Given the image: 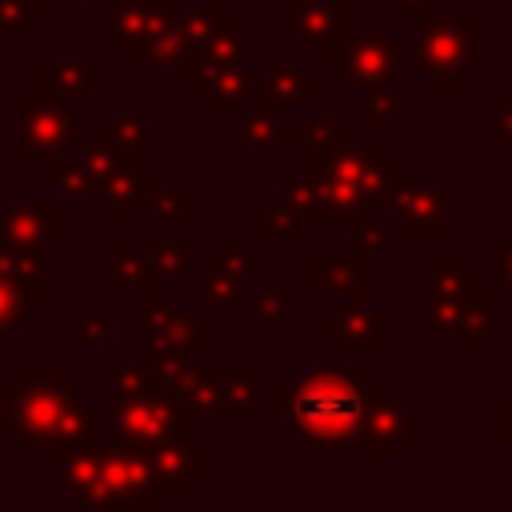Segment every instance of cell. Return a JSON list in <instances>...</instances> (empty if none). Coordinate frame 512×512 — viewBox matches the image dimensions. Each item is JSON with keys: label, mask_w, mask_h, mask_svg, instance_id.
Listing matches in <instances>:
<instances>
[{"label": "cell", "mask_w": 512, "mask_h": 512, "mask_svg": "<svg viewBox=\"0 0 512 512\" xmlns=\"http://www.w3.org/2000/svg\"><path fill=\"white\" fill-rule=\"evenodd\" d=\"M24 160L28 164H56L64 148L76 144V120L44 100V96H28L24 100Z\"/></svg>", "instance_id": "cell-6"}, {"label": "cell", "mask_w": 512, "mask_h": 512, "mask_svg": "<svg viewBox=\"0 0 512 512\" xmlns=\"http://www.w3.org/2000/svg\"><path fill=\"white\" fill-rule=\"evenodd\" d=\"M412 240H436L440 236V216H408V228H404Z\"/></svg>", "instance_id": "cell-45"}, {"label": "cell", "mask_w": 512, "mask_h": 512, "mask_svg": "<svg viewBox=\"0 0 512 512\" xmlns=\"http://www.w3.org/2000/svg\"><path fill=\"white\" fill-rule=\"evenodd\" d=\"M348 20H352V8L348 4H328V8H316V4H296L292 12V24L304 40H324V36H344L348 32Z\"/></svg>", "instance_id": "cell-14"}, {"label": "cell", "mask_w": 512, "mask_h": 512, "mask_svg": "<svg viewBox=\"0 0 512 512\" xmlns=\"http://www.w3.org/2000/svg\"><path fill=\"white\" fill-rule=\"evenodd\" d=\"M152 380H156V376H152V372H144V368H124V372H116V396H120V400L144 396Z\"/></svg>", "instance_id": "cell-39"}, {"label": "cell", "mask_w": 512, "mask_h": 512, "mask_svg": "<svg viewBox=\"0 0 512 512\" xmlns=\"http://www.w3.org/2000/svg\"><path fill=\"white\" fill-rule=\"evenodd\" d=\"M4 404L8 408L0 416V428L8 436H20V444H24L28 456L64 452L72 444L92 440V432H96L92 412L48 368H28L24 372V384L12 388L4 396Z\"/></svg>", "instance_id": "cell-2"}, {"label": "cell", "mask_w": 512, "mask_h": 512, "mask_svg": "<svg viewBox=\"0 0 512 512\" xmlns=\"http://www.w3.org/2000/svg\"><path fill=\"white\" fill-rule=\"evenodd\" d=\"M148 192H152V172L144 164H120L108 180V196H116V216L120 220H128L132 208L140 200H148Z\"/></svg>", "instance_id": "cell-16"}, {"label": "cell", "mask_w": 512, "mask_h": 512, "mask_svg": "<svg viewBox=\"0 0 512 512\" xmlns=\"http://www.w3.org/2000/svg\"><path fill=\"white\" fill-rule=\"evenodd\" d=\"M328 340L336 348H384L388 344V316L368 312V308H348L344 316L332 320Z\"/></svg>", "instance_id": "cell-10"}, {"label": "cell", "mask_w": 512, "mask_h": 512, "mask_svg": "<svg viewBox=\"0 0 512 512\" xmlns=\"http://www.w3.org/2000/svg\"><path fill=\"white\" fill-rule=\"evenodd\" d=\"M496 264H500L496 288L512 296V236H500V240H496Z\"/></svg>", "instance_id": "cell-43"}, {"label": "cell", "mask_w": 512, "mask_h": 512, "mask_svg": "<svg viewBox=\"0 0 512 512\" xmlns=\"http://www.w3.org/2000/svg\"><path fill=\"white\" fill-rule=\"evenodd\" d=\"M164 316H168V296H152V308L132 312V328H140V332H156V328L164 324Z\"/></svg>", "instance_id": "cell-40"}, {"label": "cell", "mask_w": 512, "mask_h": 512, "mask_svg": "<svg viewBox=\"0 0 512 512\" xmlns=\"http://www.w3.org/2000/svg\"><path fill=\"white\" fill-rule=\"evenodd\" d=\"M376 388L368 368H296V380L280 384L276 400L284 424H292L316 456H364V412Z\"/></svg>", "instance_id": "cell-1"}, {"label": "cell", "mask_w": 512, "mask_h": 512, "mask_svg": "<svg viewBox=\"0 0 512 512\" xmlns=\"http://www.w3.org/2000/svg\"><path fill=\"white\" fill-rule=\"evenodd\" d=\"M204 372L212 384V416L256 420V412H260V400H256L260 372L256 368H204Z\"/></svg>", "instance_id": "cell-7"}, {"label": "cell", "mask_w": 512, "mask_h": 512, "mask_svg": "<svg viewBox=\"0 0 512 512\" xmlns=\"http://www.w3.org/2000/svg\"><path fill=\"white\" fill-rule=\"evenodd\" d=\"M364 456H404V408L384 388L372 392L364 412Z\"/></svg>", "instance_id": "cell-8"}, {"label": "cell", "mask_w": 512, "mask_h": 512, "mask_svg": "<svg viewBox=\"0 0 512 512\" xmlns=\"http://www.w3.org/2000/svg\"><path fill=\"white\" fill-rule=\"evenodd\" d=\"M40 20V8L36 4H24V0H0V28L8 40H20L24 36V24Z\"/></svg>", "instance_id": "cell-31"}, {"label": "cell", "mask_w": 512, "mask_h": 512, "mask_svg": "<svg viewBox=\"0 0 512 512\" xmlns=\"http://www.w3.org/2000/svg\"><path fill=\"white\" fill-rule=\"evenodd\" d=\"M108 340H112L108 316H80V344H108Z\"/></svg>", "instance_id": "cell-41"}, {"label": "cell", "mask_w": 512, "mask_h": 512, "mask_svg": "<svg viewBox=\"0 0 512 512\" xmlns=\"http://www.w3.org/2000/svg\"><path fill=\"white\" fill-rule=\"evenodd\" d=\"M496 144L500 148H512V108L496 112Z\"/></svg>", "instance_id": "cell-47"}, {"label": "cell", "mask_w": 512, "mask_h": 512, "mask_svg": "<svg viewBox=\"0 0 512 512\" xmlns=\"http://www.w3.org/2000/svg\"><path fill=\"white\" fill-rule=\"evenodd\" d=\"M428 288H432V296H452V300H464V296H472L476 292V280L456 264V260H444V268L428 280Z\"/></svg>", "instance_id": "cell-29"}, {"label": "cell", "mask_w": 512, "mask_h": 512, "mask_svg": "<svg viewBox=\"0 0 512 512\" xmlns=\"http://www.w3.org/2000/svg\"><path fill=\"white\" fill-rule=\"evenodd\" d=\"M0 416H4V396H0Z\"/></svg>", "instance_id": "cell-51"}, {"label": "cell", "mask_w": 512, "mask_h": 512, "mask_svg": "<svg viewBox=\"0 0 512 512\" xmlns=\"http://www.w3.org/2000/svg\"><path fill=\"white\" fill-rule=\"evenodd\" d=\"M152 268L168 272V276H180L188 268L184 260V244L180 240H152Z\"/></svg>", "instance_id": "cell-35"}, {"label": "cell", "mask_w": 512, "mask_h": 512, "mask_svg": "<svg viewBox=\"0 0 512 512\" xmlns=\"http://www.w3.org/2000/svg\"><path fill=\"white\" fill-rule=\"evenodd\" d=\"M492 424H496V436L500 440H512V400H500L492 408Z\"/></svg>", "instance_id": "cell-46"}, {"label": "cell", "mask_w": 512, "mask_h": 512, "mask_svg": "<svg viewBox=\"0 0 512 512\" xmlns=\"http://www.w3.org/2000/svg\"><path fill=\"white\" fill-rule=\"evenodd\" d=\"M52 220H56V204H40V208H16L8 220H0V244H20V248H36L52 236Z\"/></svg>", "instance_id": "cell-12"}, {"label": "cell", "mask_w": 512, "mask_h": 512, "mask_svg": "<svg viewBox=\"0 0 512 512\" xmlns=\"http://www.w3.org/2000/svg\"><path fill=\"white\" fill-rule=\"evenodd\" d=\"M200 332H204V312L164 316V324L152 332V352H176V356H184L188 348H196Z\"/></svg>", "instance_id": "cell-17"}, {"label": "cell", "mask_w": 512, "mask_h": 512, "mask_svg": "<svg viewBox=\"0 0 512 512\" xmlns=\"http://www.w3.org/2000/svg\"><path fill=\"white\" fill-rule=\"evenodd\" d=\"M356 180H360V200L364 204H376V200H388L392 188L404 180V168L388 164V156L380 148H356Z\"/></svg>", "instance_id": "cell-11"}, {"label": "cell", "mask_w": 512, "mask_h": 512, "mask_svg": "<svg viewBox=\"0 0 512 512\" xmlns=\"http://www.w3.org/2000/svg\"><path fill=\"white\" fill-rule=\"evenodd\" d=\"M400 108V96L392 92V88H384V84H376V88H368V124L372 128H388V116Z\"/></svg>", "instance_id": "cell-34"}, {"label": "cell", "mask_w": 512, "mask_h": 512, "mask_svg": "<svg viewBox=\"0 0 512 512\" xmlns=\"http://www.w3.org/2000/svg\"><path fill=\"white\" fill-rule=\"evenodd\" d=\"M172 384H176V400H180L184 420H208L212 416V384H208L204 368H180L172 376Z\"/></svg>", "instance_id": "cell-19"}, {"label": "cell", "mask_w": 512, "mask_h": 512, "mask_svg": "<svg viewBox=\"0 0 512 512\" xmlns=\"http://www.w3.org/2000/svg\"><path fill=\"white\" fill-rule=\"evenodd\" d=\"M328 136H336V124H332L328 116H316V120L296 136V144H300V148H320Z\"/></svg>", "instance_id": "cell-42"}, {"label": "cell", "mask_w": 512, "mask_h": 512, "mask_svg": "<svg viewBox=\"0 0 512 512\" xmlns=\"http://www.w3.org/2000/svg\"><path fill=\"white\" fill-rule=\"evenodd\" d=\"M308 92H312V76L296 72V60L292 56H280L276 68H272V76L260 84V108H288V104H296Z\"/></svg>", "instance_id": "cell-13"}, {"label": "cell", "mask_w": 512, "mask_h": 512, "mask_svg": "<svg viewBox=\"0 0 512 512\" xmlns=\"http://www.w3.org/2000/svg\"><path fill=\"white\" fill-rule=\"evenodd\" d=\"M256 88V80L248 76V72H240L236 64H220L212 76H208V84H204V108H232V104H240L248 92Z\"/></svg>", "instance_id": "cell-15"}, {"label": "cell", "mask_w": 512, "mask_h": 512, "mask_svg": "<svg viewBox=\"0 0 512 512\" xmlns=\"http://www.w3.org/2000/svg\"><path fill=\"white\" fill-rule=\"evenodd\" d=\"M56 4H72V0H56Z\"/></svg>", "instance_id": "cell-52"}, {"label": "cell", "mask_w": 512, "mask_h": 512, "mask_svg": "<svg viewBox=\"0 0 512 512\" xmlns=\"http://www.w3.org/2000/svg\"><path fill=\"white\" fill-rule=\"evenodd\" d=\"M196 52H204L212 64H240V60H248V56H260V40L244 36L240 24H228V20H224V24L208 36V44L196 48Z\"/></svg>", "instance_id": "cell-18"}, {"label": "cell", "mask_w": 512, "mask_h": 512, "mask_svg": "<svg viewBox=\"0 0 512 512\" xmlns=\"http://www.w3.org/2000/svg\"><path fill=\"white\" fill-rule=\"evenodd\" d=\"M92 84V60H44V88L48 96H64V92H84Z\"/></svg>", "instance_id": "cell-20"}, {"label": "cell", "mask_w": 512, "mask_h": 512, "mask_svg": "<svg viewBox=\"0 0 512 512\" xmlns=\"http://www.w3.org/2000/svg\"><path fill=\"white\" fill-rule=\"evenodd\" d=\"M20 316H24V304H20L16 288H12V280L0 272V344H4L8 332L20 324Z\"/></svg>", "instance_id": "cell-33"}, {"label": "cell", "mask_w": 512, "mask_h": 512, "mask_svg": "<svg viewBox=\"0 0 512 512\" xmlns=\"http://www.w3.org/2000/svg\"><path fill=\"white\" fill-rule=\"evenodd\" d=\"M148 196H152L156 216H164V220H184V200H188V188H184V184L156 188V192H148Z\"/></svg>", "instance_id": "cell-36"}, {"label": "cell", "mask_w": 512, "mask_h": 512, "mask_svg": "<svg viewBox=\"0 0 512 512\" xmlns=\"http://www.w3.org/2000/svg\"><path fill=\"white\" fill-rule=\"evenodd\" d=\"M492 320H496V296H480V292H472V296H464V308H460V324H456V332H460V344L464 348H472L488 328H492Z\"/></svg>", "instance_id": "cell-23"}, {"label": "cell", "mask_w": 512, "mask_h": 512, "mask_svg": "<svg viewBox=\"0 0 512 512\" xmlns=\"http://www.w3.org/2000/svg\"><path fill=\"white\" fill-rule=\"evenodd\" d=\"M284 204L292 212H304V216H320V196H316V184H312V168L300 164L284 188Z\"/></svg>", "instance_id": "cell-28"}, {"label": "cell", "mask_w": 512, "mask_h": 512, "mask_svg": "<svg viewBox=\"0 0 512 512\" xmlns=\"http://www.w3.org/2000/svg\"><path fill=\"white\" fill-rule=\"evenodd\" d=\"M460 308H464V300H452V296H432L428 300V328H436V332H456V324H460Z\"/></svg>", "instance_id": "cell-32"}, {"label": "cell", "mask_w": 512, "mask_h": 512, "mask_svg": "<svg viewBox=\"0 0 512 512\" xmlns=\"http://www.w3.org/2000/svg\"><path fill=\"white\" fill-rule=\"evenodd\" d=\"M292 308H296V296L292 292H272V296L260 300V324L264 328H276Z\"/></svg>", "instance_id": "cell-38"}, {"label": "cell", "mask_w": 512, "mask_h": 512, "mask_svg": "<svg viewBox=\"0 0 512 512\" xmlns=\"http://www.w3.org/2000/svg\"><path fill=\"white\" fill-rule=\"evenodd\" d=\"M260 236L264 240H292L296 236V212L284 200L260 204Z\"/></svg>", "instance_id": "cell-30"}, {"label": "cell", "mask_w": 512, "mask_h": 512, "mask_svg": "<svg viewBox=\"0 0 512 512\" xmlns=\"http://www.w3.org/2000/svg\"><path fill=\"white\" fill-rule=\"evenodd\" d=\"M352 248H356V252H364V256L384 252V228H380V224H372L368 216H360V220H356V232H352Z\"/></svg>", "instance_id": "cell-37"}, {"label": "cell", "mask_w": 512, "mask_h": 512, "mask_svg": "<svg viewBox=\"0 0 512 512\" xmlns=\"http://www.w3.org/2000/svg\"><path fill=\"white\" fill-rule=\"evenodd\" d=\"M168 24L164 8L156 4H128L120 16H116V56H144L152 36Z\"/></svg>", "instance_id": "cell-9"}, {"label": "cell", "mask_w": 512, "mask_h": 512, "mask_svg": "<svg viewBox=\"0 0 512 512\" xmlns=\"http://www.w3.org/2000/svg\"><path fill=\"white\" fill-rule=\"evenodd\" d=\"M240 144L244 148H276L280 144V128H276L272 108H256V112L240 116Z\"/></svg>", "instance_id": "cell-25"}, {"label": "cell", "mask_w": 512, "mask_h": 512, "mask_svg": "<svg viewBox=\"0 0 512 512\" xmlns=\"http://www.w3.org/2000/svg\"><path fill=\"white\" fill-rule=\"evenodd\" d=\"M104 136L116 144L120 156H132L136 148L148 144V116H140V112H116V120H112V128Z\"/></svg>", "instance_id": "cell-24"}, {"label": "cell", "mask_w": 512, "mask_h": 512, "mask_svg": "<svg viewBox=\"0 0 512 512\" xmlns=\"http://www.w3.org/2000/svg\"><path fill=\"white\" fill-rule=\"evenodd\" d=\"M104 4H124V0H104Z\"/></svg>", "instance_id": "cell-50"}, {"label": "cell", "mask_w": 512, "mask_h": 512, "mask_svg": "<svg viewBox=\"0 0 512 512\" xmlns=\"http://www.w3.org/2000/svg\"><path fill=\"white\" fill-rule=\"evenodd\" d=\"M388 204H392V212L396 216H440V192L432 188V184H408V180H400L396 188H392V196H388Z\"/></svg>", "instance_id": "cell-21"}, {"label": "cell", "mask_w": 512, "mask_h": 512, "mask_svg": "<svg viewBox=\"0 0 512 512\" xmlns=\"http://www.w3.org/2000/svg\"><path fill=\"white\" fill-rule=\"evenodd\" d=\"M180 404L176 396L168 392H144V396H132V400H120V412H116V440L120 444H132V448H156L164 444L168 436L180 432Z\"/></svg>", "instance_id": "cell-5"}, {"label": "cell", "mask_w": 512, "mask_h": 512, "mask_svg": "<svg viewBox=\"0 0 512 512\" xmlns=\"http://www.w3.org/2000/svg\"><path fill=\"white\" fill-rule=\"evenodd\" d=\"M220 260H224V264H228V268H232L236 276H252V272L260 268V264H256L252 256H244L240 240H228V244H224V256H220Z\"/></svg>", "instance_id": "cell-44"}, {"label": "cell", "mask_w": 512, "mask_h": 512, "mask_svg": "<svg viewBox=\"0 0 512 512\" xmlns=\"http://www.w3.org/2000/svg\"><path fill=\"white\" fill-rule=\"evenodd\" d=\"M400 4H404V16H408V20H416L432 0H400Z\"/></svg>", "instance_id": "cell-48"}, {"label": "cell", "mask_w": 512, "mask_h": 512, "mask_svg": "<svg viewBox=\"0 0 512 512\" xmlns=\"http://www.w3.org/2000/svg\"><path fill=\"white\" fill-rule=\"evenodd\" d=\"M504 108H512V92H496V112H504Z\"/></svg>", "instance_id": "cell-49"}, {"label": "cell", "mask_w": 512, "mask_h": 512, "mask_svg": "<svg viewBox=\"0 0 512 512\" xmlns=\"http://www.w3.org/2000/svg\"><path fill=\"white\" fill-rule=\"evenodd\" d=\"M312 52L324 56L332 72L348 76L352 84L368 92L376 84H388L400 72V56L408 52V44L404 40H356L352 32H344V36L312 40Z\"/></svg>", "instance_id": "cell-3"}, {"label": "cell", "mask_w": 512, "mask_h": 512, "mask_svg": "<svg viewBox=\"0 0 512 512\" xmlns=\"http://www.w3.org/2000/svg\"><path fill=\"white\" fill-rule=\"evenodd\" d=\"M112 284H116V292H148V268L132 256V240H116Z\"/></svg>", "instance_id": "cell-26"}, {"label": "cell", "mask_w": 512, "mask_h": 512, "mask_svg": "<svg viewBox=\"0 0 512 512\" xmlns=\"http://www.w3.org/2000/svg\"><path fill=\"white\" fill-rule=\"evenodd\" d=\"M220 24H224V8H220V4H204V8H192V12L180 20V32H184V40H188L192 52H196V48L208 44V36H212Z\"/></svg>", "instance_id": "cell-27"}, {"label": "cell", "mask_w": 512, "mask_h": 512, "mask_svg": "<svg viewBox=\"0 0 512 512\" xmlns=\"http://www.w3.org/2000/svg\"><path fill=\"white\" fill-rule=\"evenodd\" d=\"M472 40H476L472 20H440V24L420 28V36L412 40V52L424 60L428 76H436L444 92H456L476 72Z\"/></svg>", "instance_id": "cell-4"}, {"label": "cell", "mask_w": 512, "mask_h": 512, "mask_svg": "<svg viewBox=\"0 0 512 512\" xmlns=\"http://www.w3.org/2000/svg\"><path fill=\"white\" fill-rule=\"evenodd\" d=\"M204 296H208V304L212 308H220V312H232L236 304H240V276L216 256V260H208L204 264Z\"/></svg>", "instance_id": "cell-22"}]
</instances>
